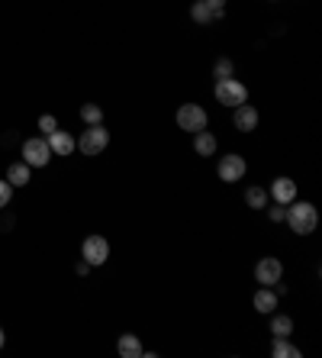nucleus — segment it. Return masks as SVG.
<instances>
[{"instance_id": "1", "label": "nucleus", "mask_w": 322, "mask_h": 358, "mask_svg": "<svg viewBox=\"0 0 322 358\" xmlns=\"http://www.w3.org/2000/svg\"><path fill=\"white\" fill-rule=\"evenodd\" d=\"M284 223L294 229L296 236H310V233L319 226V213H316V207L310 200H290V204H287Z\"/></svg>"}, {"instance_id": "2", "label": "nucleus", "mask_w": 322, "mask_h": 358, "mask_svg": "<svg viewBox=\"0 0 322 358\" xmlns=\"http://www.w3.org/2000/svg\"><path fill=\"white\" fill-rule=\"evenodd\" d=\"M110 145V129H103V123H97V126H87V129L81 132V139H78V149L87 155V159H97V155H103V149Z\"/></svg>"}, {"instance_id": "3", "label": "nucleus", "mask_w": 322, "mask_h": 358, "mask_svg": "<svg viewBox=\"0 0 322 358\" xmlns=\"http://www.w3.org/2000/svg\"><path fill=\"white\" fill-rule=\"evenodd\" d=\"M216 100H220L222 107H239L249 100V87L242 84V81H235V78H222V81H216Z\"/></svg>"}, {"instance_id": "4", "label": "nucleus", "mask_w": 322, "mask_h": 358, "mask_svg": "<svg viewBox=\"0 0 322 358\" xmlns=\"http://www.w3.org/2000/svg\"><path fill=\"white\" fill-rule=\"evenodd\" d=\"M175 120H177V126L184 132H200V129H206V123H210V116H206V110H203L200 104H181L177 107V114H175Z\"/></svg>"}, {"instance_id": "5", "label": "nucleus", "mask_w": 322, "mask_h": 358, "mask_svg": "<svg viewBox=\"0 0 322 358\" xmlns=\"http://www.w3.org/2000/svg\"><path fill=\"white\" fill-rule=\"evenodd\" d=\"M81 258H84L87 265H91V268H100V265H107V258H110V242H107L103 236H97V233H93V236L84 239V245H81Z\"/></svg>"}, {"instance_id": "6", "label": "nucleus", "mask_w": 322, "mask_h": 358, "mask_svg": "<svg viewBox=\"0 0 322 358\" xmlns=\"http://www.w3.org/2000/svg\"><path fill=\"white\" fill-rule=\"evenodd\" d=\"M48 159H52V149H48V139L36 136V139H26L23 142V161L29 168H46Z\"/></svg>"}, {"instance_id": "7", "label": "nucleus", "mask_w": 322, "mask_h": 358, "mask_svg": "<svg viewBox=\"0 0 322 358\" xmlns=\"http://www.w3.org/2000/svg\"><path fill=\"white\" fill-rule=\"evenodd\" d=\"M280 278H284V265H280V258H274V255H265V258H258V265H255V281L261 284V287H274Z\"/></svg>"}, {"instance_id": "8", "label": "nucleus", "mask_w": 322, "mask_h": 358, "mask_svg": "<svg viewBox=\"0 0 322 358\" xmlns=\"http://www.w3.org/2000/svg\"><path fill=\"white\" fill-rule=\"evenodd\" d=\"M245 171H249V165H245V159H242V155H235V152L222 155L220 165H216V174H220V181H226V184H235V181H242V178H245Z\"/></svg>"}, {"instance_id": "9", "label": "nucleus", "mask_w": 322, "mask_h": 358, "mask_svg": "<svg viewBox=\"0 0 322 358\" xmlns=\"http://www.w3.org/2000/svg\"><path fill=\"white\" fill-rule=\"evenodd\" d=\"M267 197H274V204H290V200H296V181L294 178H274L271 181V190H267Z\"/></svg>"}, {"instance_id": "10", "label": "nucleus", "mask_w": 322, "mask_h": 358, "mask_svg": "<svg viewBox=\"0 0 322 358\" xmlns=\"http://www.w3.org/2000/svg\"><path fill=\"white\" fill-rule=\"evenodd\" d=\"M232 110H235V114H232V123H235V129H239V132L258 129V120H261V116H258V110L249 104V100L239 104V107H232Z\"/></svg>"}, {"instance_id": "11", "label": "nucleus", "mask_w": 322, "mask_h": 358, "mask_svg": "<svg viewBox=\"0 0 322 358\" xmlns=\"http://www.w3.org/2000/svg\"><path fill=\"white\" fill-rule=\"evenodd\" d=\"M46 139H48V149H52V155H71V152L78 149V139H74L71 132H64V129L48 132Z\"/></svg>"}, {"instance_id": "12", "label": "nucleus", "mask_w": 322, "mask_h": 358, "mask_svg": "<svg viewBox=\"0 0 322 358\" xmlns=\"http://www.w3.org/2000/svg\"><path fill=\"white\" fill-rule=\"evenodd\" d=\"M116 352L123 358H142L145 355V346H142V339H138L136 332H123L120 342H116Z\"/></svg>"}, {"instance_id": "13", "label": "nucleus", "mask_w": 322, "mask_h": 358, "mask_svg": "<svg viewBox=\"0 0 322 358\" xmlns=\"http://www.w3.org/2000/svg\"><path fill=\"white\" fill-rule=\"evenodd\" d=\"M216 149H220V142H216V136H213L210 129L193 132V152H197L200 159H210V155H216Z\"/></svg>"}, {"instance_id": "14", "label": "nucleus", "mask_w": 322, "mask_h": 358, "mask_svg": "<svg viewBox=\"0 0 322 358\" xmlns=\"http://www.w3.org/2000/svg\"><path fill=\"white\" fill-rule=\"evenodd\" d=\"M251 303H255V310H258V313L271 316V313L277 310V294H274V287H258L255 297H251Z\"/></svg>"}, {"instance_id": "15", "label": "nucleus", "mask_w": 322, "mask_h": 358, "mask_svg": "<svg viewBox=\"0 0 322 358\" xmlns=\"http://www.w3.org/2000/svg\"><path fill=\"white\" fill-rule=\"evenodd\" d=\"M271 355L274 358H300L303 349L290 346V336H274V349H271Z\"/></svg>"}, {"instance_id": "16", "label": "nucleus", "mask_w": 322, "mask_h": 358, "mask_svg": "<svg viewBox=\"0 0 322 358\" xmlns=\"http://www.w3.org/2000/svg\"><path fill=\"white\" fill-rule=\"evenodd\" d=\"M7 181L13 184V188H26L29 184V165L26 161H13L7 168Z\"/></svg>"}, {"instance_id": "17", "label": "nucleus", "mask_w": 322, "mask_h": 358, "mask_svg": "<svg viewBox=\"0 0 322 358\" xmlns=\"http://www.w3.org/2000/svg\"><path fill=\"white\" fill-rule=\"evenodd\" d=\"M271 332L274 336H294V320L287 313H271Z\"/></svg>"}, {"instance_id": "18", "label": "nucleus", "mask_w": 322, "mask_h": 358, "mask_svg": "<svg viewBox=\"0 0 322 358\" xmlns=\"http://www.w3.org/2000/svg\"><path fill=\"white\" fill-rule=\"evenodd\" d=\"M190 19L197 23V26H206V23H213L216 19V13H213L203 0H193V7H190Z\"/></svg>"}, {"instance_id": "19", "label": "nucleus", "mask_w": 322, "mask_h": 358, "mask_svg": "<svg viewBox=\"0 0 322 358\" xmlns=\"http://www.w3.org/2000/svg\"><path fill=\"white\" fill-rule=\"evenodd\" d=\"M245 204H249L251 210H265L267 207V190L258 188V184H251V188L245 190Z\"/></svg>"}, {"instance_id": "20", "label": "nucleus", "mask_w": 322, "mask_h": 358, "mask_svg": "<svg viewBox=\"0 0 322 358\" xmlns=\"http://www.w3.org/2000/svg\"><path fill=\"white\" fill-rule=\"evenodd\" d=\"M81 120L87 123V126H97V123H103V110L97 104H84L81 107Z\"/></svg>"}, {"instance_id": "21", "label": "nucleus", "mask_w": 322, "mask_h": 358, "mask_svg": "<svg viewBox=\"0 0 322 358\" xmlns=\"http://www.w3.org/2000/svg\"><path fill=\"white\" fill-rule=\"evenodd\" d=\"M235 65H232V58H216V65H213V78L222 81V78H232Z\"/></svg>"}, {"instance_id": "22", "label": "nucleus", "mask_w": 322, "mask_h": 358, "mask_svg": "<svg viewBox=\"0 0 322 358\" xmlns=\"http://www.w3.org/2000/svg\"><path fill=\"white\" fill-rule=\"evenodd\" d=\"M265 210H267V220H271V223H284V217H287L284 204H274V207H265Z\"/></svg>"}, {"instance_id": "23", "label": "nucleus", "mask_w": 322, "mask_h": 358, "mask_svg": "<svg viewBox=\"0 0 322 358\" xmlns=\"http://www.w3.org/2000/svg\"><path fill=\"white\" fill-rule=\"evenodd\" d=\"M39 129L46 132V136H48V132H55L58 129V120L52 114H42V116H39Z\"/></svg>"}, {"instance_id": "24", "label": "nucleus", "mask_w": 322, "mask_h": 358, "mask_svg": "<svg viewBox=\"0 0 322 358\" xmlns=\"http://www.w3.org/2000/svg\"><path fill=\"white\" fill-rule=\"evenodd\" d=\"M10 197H13V184H10V181L3 178V181H0V210H3V207L10 204Z\"/></svg>"}, {"instance_id": "25", "label": "nucleus", "mask_w": 322, "mask_h": 358, "mask_svg": "<svg viewBox=\"0 0 322 358\" xmlns=\"http://www.w3.org/2000/svg\"><path fill=\"white\" fill-rule=\"evenodd\" d=\"M203 3H206V7H210L213 13H216V19H220L222 13H226V0H203Z\"/></svg>"}, {"instance_id": "26", "label": "nucleus", "mask_w": 322, "mask_h": 358, "mask_svg": "<svg viewBox=\"0 0 322 358\" xmlns=\"http://www.w3.org/2000/svg\"><path fill=\"white\" fill-rule=\"evenodd\" d=\"M87 271H91V265L84 262V258H81V262H78V265H74V274H81V278H84V274H87Z\"/></svg>"}, {"instance_id": "27", "label": "nucleus", "mask_w": 322, "mask_h": 358, "mask_svg": "<svg viewBox=\"0 0 322 358\" xmlns=\"http://www.w3.org/2000/svg\"><path fill=\"white\" fill-rule=\"evenodd\" d=\"M3 342H7V336H3V326H0V349H3Z\"/></svg>"}]
</instances>
